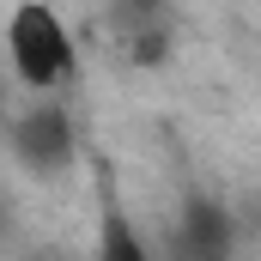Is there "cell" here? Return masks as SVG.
Wrapping results in <instances>:
<instances>
[{
  "label": "cell",
  "mask_w": 261,
  "mask_h": 261,
  "mask_svg": "<svg viewBox=\"0 0 261 261\" xmlns=\"http://www.w3.org/2000/svg\"><path fill=\"white\" fill-rule=\"evenodd\" d=\"M6 55H12V73L31 85V91H55L73 79V37H67L61 12L43 6V0H24L12 18H6Z\"/></svg>",
  "instance_id": "1"
},
{
  "label": "cell",
  "mask_w": 261,
  "mask_h": 261,
  "mask_svg": "<svg viewBox=\"0 0 261 261\" xmlns=\"http://www.w3.org/2000/svg\"><path fill=\"white\" fill-rule=\"evenodd\" d=\"M73 116L61 103H31L24 116H12V158L37 176H55L73 164Z\"/></svg>",
  "instance_id": "2"
},
{
  "label": "cell",
  "mask_w": 261,
  "mask_h": 261,
  "mask_svg": "<svg viewBox=\"0 0 261 261\" xmlns=\"http://www.w3.org/2000/svg\"><path fill=\"white\" fill-rule=\"evenodd\" d=\"M237 225L219 200H189L176 231H170V261H231Z\"/></svg>",
  "instance_id": "3"
},
{
  "label": "cell",
  "mask_w": 261,
  "mask_h": 261,
  "mask_svg": "<svg viewBox=\"0 0 261 261\" xmlns=\"http://www.w3.org/2000/svg\"><path fill=\"white\" fill-rule=\"evenodd\" d=\"M110 31L122 37L134 61H158L170 43V6L164 0H110Z\"/></svg>",
  "instance_id": "4"
},
{
  "label": "cell",
  "mask_w": 261,
  "mask_h": 261,
  "mask_svg": "<svg viewBox=\"0 0 261 261\" xmlns=\"http://www.w3.org/2000/svg\"><path fill=\"white\" fill-rule=\"evenodd\" d=\"M97 261H152L146 249V237L128 225V213H103V225H97Z\"/></svg>",
  "instance_id": "5"
},
{
  "label": "cell",
  "mask_w": 261,
  "mask_h": 261,
  "mask_svg": "<svg viewBox=\"0 0 261 261\" xmlns=\"http://www.w3.org/2000/svg\"><path fill=\"white\" fill-rule=\"evenodd\" d=\"M0 231H6V195H0Z\"/></svg>",
  "instance_id": "6"
}]
</instances>
